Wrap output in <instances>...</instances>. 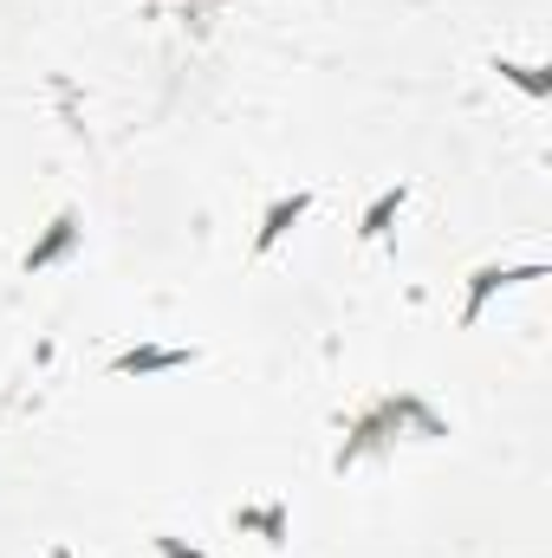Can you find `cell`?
Here are the masks:
<instances>
[{
    "label": "cell",
    "mask_w": 552,
    "mask_h": 558,
    "mask_svg": "<svg viewBox=\"0 0 552 558\" xmlns=\"http://www.w3.org/2000/svg\"><path fill=\"white\" fill-rule=\"evenodd\" d=\"M514 279H547V267L533 260V267H481L475 286H468V305H461V325H475L481 318V305L494 299V286H514Z\"/></svg>",
    "instance_id": "1"
},
{
    "label": "cell",
    "mask_w": 552,
    "mask_h": 558,
    "mask_svg": "<svg viewBox=\"0 0 552 558\" xmlns=\"http://www.w3.org/2000/svg\"><path fill=\"white\" fill-rule=\"evenodd\" d=\"M156 546H163V558H202L195 546H182V539H156Z\"/></svg>",
    "instance_id": "8"
},
{
    "label": "cell",
    "mask_w": 552,
    "mask_h": 558,
    "mask_svg": "<svg viewBox=\"0 0 552 558\" xmlns=\"http://www.w3.org/2000/svg\"><path fill=\"white\" fill-rule=\"evenodd\" d=\"M397 208H404V189H384V195H377V202L364 208V228H358V234H364V241H377V234H384V228L397 221Z\"/></svg>",
    "instance_id": "4"
},
{
    "label": "cell",
    "mask_w": 552,
    "mask_h": 558,
    "mask_svg": "<svg viewBox=\"0 0 552 558\" xmlns=\"http://www.w3.org/2000/svg\"><path fill=\"white\" fill-rule=\"evenodd\" d=\"M176 364H189V351H124L118 357V371H176Z\"/></svg>",
    "instance_id": "5"
},
{
    "label": "cell",
    "mask_w": 552,
    "mask_h": 558,
    "mask_svg": "<svg viewBox=\"0 0 552 558\" xmlns=\"http://www.w3.org/2000/svg\"><path fill=\"white\" fill-rule=\"evenodd\" d=\"M52 558H72V553H52Z\"/></svg>",
    "instance_id": "9"
},
{
    "label": "cell",
    "mask_w": 552,
    "mask_h": 558,
    "mask_svg": "<svg viewBox=\"0 0 552 558\" xmlns=\"http://www.w3.org/2000/svg\"><path fill=\"white\" fill-rule=\"evenodd\" d=\"M501 78H514L527 98H547V92H552V78L540 72V65H501Z\"/></svg>",
    "instance_id": "6"
},
{
    "label": "cell",
    "mask_w": 552,
    "mask_h": 558,
    "mask_svg": "<svg viewBox=\"0 0 552 558\" xmlns=\"http://www.w3.org/2000/svg\"><path fill=\"white\" fill-rule=\"evenodd\" d=\"M305 202H312V195H279L274 208H267V221H261V234H254V254H274L279 241H286V228L305 215Z\"/></svg>",
    "instance_id": "2"
},
{
    "label": "cell",
    "mask_w": 552,
    "mask_h": 558,
    "mask_svg": "<svg viewBox=\"0 0 552 558\" xmlns=\"http://www.w3.org/2000/svg\"><path fill=\"white\" fill-rule=\"evenodd\" d=\"M241 526H261L267 539H279V533H286V513H279V507H267V513H241Z\"/></svg>",
    "instance_id": "7"
},
{
    "label": "cell",
    "mask_w": 552,
    "mask_h": 558,
    "mask_svg": "<svg viewBox=\"0 0 552 558\" xmlns=\"http://www.w3.org/2000/svg\"><path fill=\"white\" fill-rule=\"evenodd\" d=\"M79 241V215H59L52 228H46V241H33V254H26V274H39V267H52L65 247Z\"/></svg>",
    "instance_id": "3"
}]
</instances>
